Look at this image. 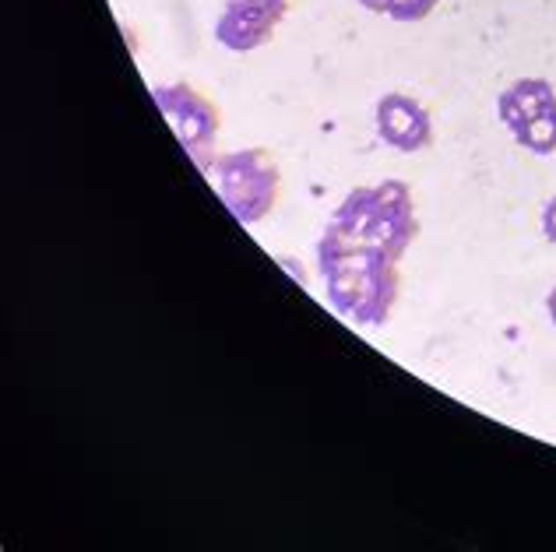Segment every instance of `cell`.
<instances>
[{"instance_id":"1","label":"cell","mask_w":556,"mask_h":552,"mask_svg":"<svg viewBox=\"0 0 556 552\" xmlns=\"http://www.w3.org/2000/svg\"><path fill=\"white\" fill-rule=\"evenodd\" d=\"M317 268L328 282L334 313L356 328H380L399 303V260L377 246L317 243Z\"/></svg>"},{"instance_id":"2","label":"cell","mask_w":556,"mask_h":552,"mask_svg":"<svg viewBox=\"0 0 556 552\" xmlns=\"http://www.w3.org/2000/svg\"><path fill=\"white\" fill-rule=\"evenodd\" d=\"M212 180L223 194L232 219L243 226L265 222L278 205L282 177H278L275 158L265 149H240L229 155H218L212 166Z\"/></svg>"},{"instance_id":"3","label":"cell","mask_w":556,"mask_h":552,"mask_svg":"<svg viewBox=\"0 0 556 552\" xmlns=\"http://www.w3.org/2000/svg\"><path fill=\"white\" fill-rule=\"evenodd\" d=\"M155 106L163 110V116L169 120L173 134L184 144V149L198 158L204 166V152L212 149L218 138V110L215 103H208L194 85L187 81H173V85H155L152 89Z\"/></svg>"},{"instance_id":"4","label":"cell","mask_w":556,"mask_h":552,"mask_svg":"<svg viewBox=\"0 0 556 552\" xmlns=\"http://www.w3.org/2000/svg\"><path fill=\"white\" fill-rule=\"evenodd\" d=\"M289 11V0H226L215 18V42L229 53H251L275 36Z\"/></svg>"},{"instance_id":"5","label":"cell","mask_w":556,"mask_h":552,"mask_svg":"<svg viewBox=\"0 0 556 552\" xmlns=\"http://www.w3.org/2000/svg\"><path fill=\"white\" fill-rule=\"evenodd\" d=\"M419 232L416 222V201L408 183L384 180L374 187V226H370V246L384 251L391 260H402V254L413 246Z\"/></svg>"},{"instance_id":"6","label":"cell","mask_w":556,"mask_h":552,"mask_svg":"<svg viewBox=\"0 0 556 552\" xmlns=\"http://www.w3.org/2000/svg\"><path fill=\"white\" fill-rule=\"evenodd\" d=\"M374 124L377 134L384 144H391L394 152H422L433 144V120L430 110L419 103V99L405 95V92H388L377 99L374 110Z\"/></svg>"},{"instance_id":"7","label":"cell","mask_w":556,"mask_h":552,"mask_svg":"<svg viewBox=\"0 0 556 552\" xmlns=\"http://www.w3.org/2000/svg\"><path fill=\"white\" fill-rule=\"evenodd\" d=\"M553 103H556V89L546 78H518L496 95V116H501V124L510 134H518L532 116H539Z\"/></svg>"},{"instance_id":"8","label":"cell","mask_w":556,"mask_h":552,"mask_svg":"<svg viewBox=\"0 0 556 552\" xmlns=\"http://www.w3.org/2000/svg\"><path fill=\"white\" fill-rule=\"evenodd\" d=\"M515 141L532 155H553L556 152V103L546 106L539 116H532L515 134Z\"/></svg>"},{"instance_id":"9","label":"cell","mask_w":556,"mask_h":552,"mask_svg":"<svg viewBox=\"0 0 556 552\" xmlns=\"http://www.w3.org/2000/svg\"><path fill=\"white\" fill-rule=\"evenodd\" d=\"M437 8V0H388V18L394 22H422Z\"/></svg>"},{"instance_id":"10","label":"cell","mask_w":556,"mask_h":552,"mask_svg":"<svg viewBox=\"0 0 556 552\" xmlns=\"http://www.w3.org/2000/svg\"><path fill=\"white\" fill-rule=\"evenodd\" d=\"M543 236L549 243H556V194L546 201V208H543Z\"/></svg>"},{"instance_id":"11","label":"cell","mask_w":556,"mask_h":552,"mask_svg":"<svg viewBox=\"0 0 556 552\" xmlns=\"http://www.w3.org/2000/svg\"><path fill=\"white\" fill-rule=\"evenodd\" d=\"M359 8H367V11H374V14H384L388 11V0H356Z\"/></svg>"},{"instance_id":"12","label":"cell","mask_w":556,"mask_h":552,"mask_svg":"<svg viewBox=\"0 0 556 552\" xmlns=\"http://www.w3.org/2000/svg\"><path fill=\"white\" fill-rule=\"evenodd\" d=\"M546 313H549V321L556 324V285L549 288V296H546Z\"/></svg>"}]
</instances>
